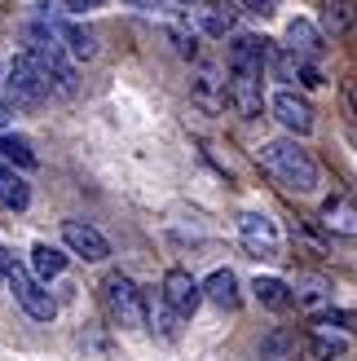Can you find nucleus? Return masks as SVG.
I'll use <instances>...</instances> for the list:
<instances>
[{"label":"nucleus","instance_id":"aec40b11","mask_svg":"<svg viewBox=\"0 0 357 361\" xmlns=\"http://www.w3.org/2000/svg\"><path fill=\"white\" fill-rule=\"evenodd\" d=\"M291 304H300V309H309V313H322L331 304V286L322 278H300L291 286Z\"/></svg>","mask_w":357,"mask_h":361},{"label":"nucleus","instance_id":"a211bd4d","mask_svg":"<svg viewBox=\"0 0 357 361\" xmlns=\"http://www.w3.org/2000/svg\"><path fill=\"white\" fill-rule=\"evenodd\" d=\"M287 49L300 53V58H317L322 53V31H317L313 23H305V18H296V23H287Z\"/></svg>","mask_w":357,"mask_h":361},{"label":"nucleus","instance_id":"f3484780","mask_svg":"<svg viewBox=\"0 0 357 361\" xmlns=\"http://www.w3.org/2000/svg\"><path fill=\"white\" fill-rule=\"evenodd\" d=\"M357 27V9L353 0H322V18H317V31L331 35V40H340Z\"/></svg>","mask_w":357,"mask_h":361},{"label":"nucleus","instance_id":"6ab92c4d","mask_svg":"<svg viewBox=\"0 0 357 361\" xmlns=\"http://www.w3.org/2000/svg\"><path fill=\"white\" fill-rule=\"evenodd\" d=\"M27 203H31V185L13 168L0 164V207L5 212H27Z\"/></svg>","mask_w":357,"mask_h":361},{"label":"nucleus","instance_id":"412c9836","mask_svg":"<svg viewBox=\"0 0 357 361\" xmlns=\"http://www.w3.org/2000/svg\"><path fill=\"white\" fill-rule=\"evenodd\" d=\"M62 269H66V251L49 247V243H35V247H31V274L40 278V282L62 278Z\"/></svg>","mask_w":357,"mask_h":361},{"label":"nucleus","instance_id":"f8f14e48","mask_svg":"<svg viewBox=\"0 0 357 361\" xmlns=\"http://www.w3.org/2000/svg\"><path fill=\"white\" fill-rule=\"evenodd\" d=\"M190 102L199 106L203 115L225 111V80L212 66H199V71H194V80H190Z\"/></svg>","mask_w":357,"mask_h":361},{"label":"nucleus","instance_id":"a878e982","mask_svg":"<svg viewBox=\"0 0 357 361\" xmlns=\"http://www.w3.org/2000/svg\"><path fill=\"white\" fill-rule=\"evenodd\" d=\"M168 35H172V44H176L181 58H194V53H199V35H194L190 27H168Z\"/></svg>","mask_w":357,"mask_h":361},{"label":"nucleus","instance_id":"7c9ffc66","mask_svg":"<svg viewBox=\"0 0 357 361\" xmlns=\"http://www.w3.org/2000/svg\"><path fill=\"white\" fill-rule=\"evenodd\" d=\"M9 260H13V256H9L5 247H0V286H5V274H9Z\"/></svg>","mask_w":357,"mask_h":361},{"label":"nucleus","instance_id":"dca6fc26","mask_svg":"<svg viewBox=\"0 0 357 361\" xmlns=\"http://www.w3.org/2000/svg\"><path fill=\"white\" fill-rule=\"evenodd\" d=\"M203 300H212V304H217V309H225V313H234L238 304H243L234 269H217V274H207V282H203Z\"/></svg>","mask_w":357,"mask_h":361},{"label":"nucleus","instance_id":"f03ea898","mask_svg":"<svg viewBox=\"0 0 357 361\" xmlns=\"http://www.w3.org/2000/svg\"><path fill=\"white\" fill-rule=\"evenodd\" d=\"M23 53L35 62V71H40V80L49 88V97H71V93H75V58L62 49V40H58V31H53L49 18L27 27V49Z\"/></svg>","mask_w":357,"mask_h":361},{"label":"nucleus","instance_id":"c85d7f7f","mask_svg":"<svg viewBox=\"0 0 357 361\" xmlns=\"http://www.w3.org/2000/svg\"><path fill=\"white\" fill-rule=\"evenodd\" d=\"M5 123H13V106L0 97V128H5Z\"/></svg>","mask_w":357,"mask_h":361},{"label":"nucleus","instance_id":"b1692460","mask_svg":"<svg viewBox=\"0 0 357 361\" xmlns=\"http://www.w3.org/2000/svg\"><path fill=\"white\" fill-rule=\"evenodd\" d=\"M146 322H155V331L164 335V339H176V335H181V326H176V322H181V313H176L168 300L155 304V309H146Z\"/></svg>","mask_w":357,"mask_h":361},{"label":"nucleus","instance_id":"4468645a","mask_svg":"<svg viewBox=\"0 0 357 361\" xmlns=\"http://www.w3.org/2000/svg\"><path fill=\"white\" fill-rule=\"evenodd\" d=\"M322 225L340 238H357V203L349 194H331L322 203Z\"/></svg>","mask_w":357,"mask_h":361},{"label":"nucleus","instance_id":"20e7f679","mask_svg":"<svg viewBox=\"0 0 357 361\" xmlns=\"http://www.w3.org/2000/svg\"><path fill=\"white\" fill-rule=\"evenodd\" d=\"M5 93H9V106H23V111H35V106H44L49 88L40 80V71H35V62L27 58V53H18V58L5 62Z\"/></svg>","mask_w":357,"mask_h":361},{"label":"nucleus","instance_id":"423d86ee","mask_svg":"<svg viewBox=\"0 0 357 361\" xmlns=\"http://www.w3.org/2000/svg\"><path fill=\"white\" fill-rule=\"evenodd\" d=\"M238 233H243V247L252 251V256H265V260L282 256V233L265 212H243L238 216Z\"/></svg>","mask_w":357,"mask_h":361},{"label":"nucleus","instance_id":"c756f323","mask_svg":"<svg viewBox=\"0 0 357 361\" xmlns=\"http://www.w3.org/2000/svg\"><path fill=\"white\" fill-rule=\"evenodd\" d=\"M344 102H349V111H353V119H357V84L344 88Z\"/></svg>","mask_w":357,"mask_h":361},{"label":"nucleus","instance_id":"bb28decb","mask_svg":"<svg viewBox=\"0 0 357 361\" xmlns=\"http://www.w3.org/2000/svg\"><path fill=\"white\" fill-rule=\"evenodd\" d=\"M278 5H282V0H238V9L256 13V18H274V13H278Z\"/></svg>","mask_w":357,"mask_h":361},{"label":"nucleus","instance_id":"9d476101","mask_svg":"<svg viewBox=\"0 0 357 361\" xmlns=\"http://www.w3.org/2000/svg\"><path fill=\"white\" fill-rule=\"evenodd\" d=\"M164 300L181 317H194L199 304H203V282H194L190 269H168V274H164Z\"/></svg>","mask_w":357,"mask_h":361},{"label":"nucleus","instance_id":"f257e3e1","mask_svg":"<svg viewBox=\"0 0 357 361\" xmlns=\"http://www.w3.org/2000/svg\"><path fill=\"white\" fill-rule=\"evenodd\" d=\"M260 168L270 172L282 190L291 194H317V185H322V168H317V159L300 146L296 137H278V141H265V146L256 150Z\"/></svg>","mask_w":357,"mask_h":361},{"label":"nucleus","instance_id":"7ed1b4c3","mask_svg":"<svg viewBox=\"0 0 357 361\" xmlns=\"http://www.w3.org/2000/svg\"><path fill=\"white\" fill-rule=\"evenodd\" d=\"M102 304H106V317H111L119 331H141L146 326V295L137 291L133 278L111 274L102 282Z\"/></svg>","mask_w":357,"mask_h":361},{"label":"nucleus","instance_id":"2f4dec72","mask_svg":"<svg viewBox=\"0 0 357 361\" xmlns=\"http://www.w3.org/2000/svg\"><path fill=\"white\" fill-rule=\"evenodd\" d=\"M123 5H133V9H155L159 0H123Z\"/></svg>","mask_w":357,"mask_h":361},{"label":"nucleus","instance_id":"1a4fd4ad","mask_svg":"<svg viewBox=\"0 0 357 361\" xmlns=\"http://www.w3.org/2000/svg\"><path fill=\"white\" fill-rule=\"evenodd\" d=\"M62 243H66L71 256H80L88 264H97V260L111 256V243H106L93 225H84V221H62Z\"/></svg>","mask_w":357,"mask_h":361},{"label":"nucleus","instance_id":"9b49d317","mask_svg":"<svg viewBox=\"0 0 357 361\" xmlns=\"http://www.w3.org/2000/svg\"><path fill=\"white\" fill-rule=\"evenodd\" d=\"M265 66H270V40L265 35H234V44H229V71L265 75Z\"/></svg>","mask_w":357,"mask_h":361},{"label":"nucleus","instance_id":"ddd939ff","mask_svg":"<svg viewBox=\"0 0 357 361\" xmlns=\"http://www.w3.org/2000/svg\"><path fill=\"white\" fill-rule=\"evenodd\" d=\"M49 23H53V31H58L62 49H66L75 62H93V58H97V35L88 31L84 23H66V18H49Z\"/></svg>","mask_w":357,"mask_h":361},{"label":"nucleus","instance_id":"393cba45","mask_svg":"<svg viewBox=\"0 0 357 361\" xmlns=\"http://www.w3.org/2000/svg\"><path fill=\"white\" fill-rule=\"evenodd\" d=\"M199 23H203V31H207V35H229V31H234V13L212 5V9H203Z\"/></svg>","mask_w":357,"mask_h":361},{"label":"nucleus","instance_id":"5701e85b","mask_svg":"<svg viewBox=\"0 0 357 361\" xmlns=\"http://www.w3.org/2000/svg\"><path fill=\"white\" fill-rule=\"evenodd\" d=\"M0 159L13 168H35V150H31V141L27 137H13V133H0Z\"/></svg>","mask_w":357,"mask_h":361},{"label":"nucleus","instance_id":"0eeeda50","mask_svg":"<svg viewBox=\"0 0 357 361\" xmlns=\"http://www.w3.org/2000/svg\"><path fill=\"white\" fill-rule=\"evenodd\" d=\"M270 111H274V119H278L291 137H309V133H313V106H309V97L291 93V88H278L274 102H270Z\"/></svg>","mask_w":357,"mask_h":361},{"label":"nucleus","instance_id":"6e6552de","mask_svg":"<svg viewBox=\"0 0 357 361\" xmlns=\"http://www.w3.org/2000/svg\"><path fill=\"white\" fill-rule=\"evenodd\" d=\"M265 80L260 75H243V71H229V84H225V102L234 106L243 119H260L265 115Z\"/></svg>","mask_w":357,"mask_h":361},{"label":"nucleus","instance_id":"2eb2a0df","mask_svg":"<svg viewBox=\"0 0 357 361\" xmlns=\"http://www.w3.org/2000/svg\"><path fill=\"white\" fill-rule=\"evenodd\" d=\"M305 357L309 361H344L349 357V339L317 322V331H309V339H305Z\"/></svg>","mask_w":357,"mask_h":361},{"label":"nucleus","instance_id":"39448f33","mask_svg":"<svg viewBox=\"0 0 357 361\" xmlns=\"http://www.w3.org/2000/svg\"><path fill=\"white\" fill-rule=\"evenodd\" d=\"M5 286L13 291V300L23 304V313H27V317H35V322H53V317H58V300H53V295L44 291V282L35 278V274H27L23 264H13V260H9Z\"/></svg>","mask_w":357,"mask_h":361},{"label":"nucleus","instance_id":"4be33fe9","mask_svg":"<svg viewBox=\"0 0 357 361\" xmlns=\"http://www.w3.org/2000/svg\"><path fill=\"white\" fill-rule=\"evenodd\" d=\"M252 291H256V300L265 304V309H274V313L291 304V286L282 282V278H256V282H252Z\"/></svg>","mask_w":357,"mask_h":361},{"label":"nucleus","instance_id":"cd10ccee","mask_svg":"<svg viewBox=\"0 0 357 361\" xmlns=\"http://www.w3.org/2000/svg\"><path fill=\"white\" fill-rule=\"evenodd\" d=\"M97 5H102V0H66V9H75V13L80 9H97Z\"/></svg>","mask_w":357,"mask_h":361}]
</instances>
